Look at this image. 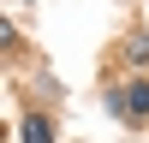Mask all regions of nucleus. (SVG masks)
Segmentation results:
<instances>
[{"instance_id": "1", "label": "nucleus", "mask_w": 149, "mask_h": 143, "mask_svg": "<svg viewBox=\"0 0 149 143\" xmlns=\"http://www.w3.org/2000/svg\"><path fill=\"white\" fill-rule=\"evenodd\" d=\"M125 113H149V83H131L125 90Z\"/></svg>"}, {"instance_id": "2", "label": "nucleus", "mask_w": 149, "mask_h": 143, "mask_svg": "<svg viewBox=\"0 0 149 143\" xmlns=\"http://www.w3.org/2000/svg\"><path fill=\"white\" fill-rule=\"evenodd\" d=\"M24 143H54V131H48V119H24Z\"/></svg>"}, {"instance_id": "3", "label": "nucleus", "mask_w": 149, "mask_h": 143, "mask_svg": "<svg viewBox=\"0 0 149 143\" xmlns=\"http://www.w3.org/2000/svg\"><path fill=\"white\" fill-rule=\"evenodd\" d=\"M125 54H131V60H149V36H131V42H125Z\"/></svg>"}]
</instances>
